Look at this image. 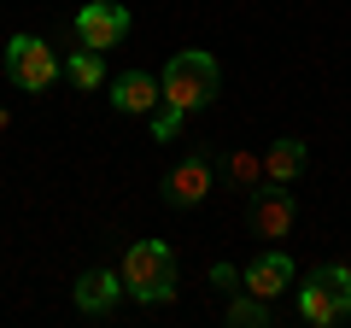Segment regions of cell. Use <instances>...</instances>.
<instances>
[{
  "label": "cell",
  "mask_w": 351,
  "mask_h": 328,
  "mask_svg": "<svg viewBox=\"0 0 351 328\" xmlns=\"http://www.w3.org/2000/svg\"><path fill=\"white\" fill-rule=\"evenodd\" d=\"M158 89H164V106H176V112H205V106L217 100V89H223V71H217L211 53L188 47V53H176V59L164 65Z\"/></svg>",
  "instance_id": "cell-1"
},
{
  "label": "cell",
  "mask_w": 351,
  "mask_h": 328,
  "mask_svg": "<svg viewBox=\"0 0 351 328\" xmlns=\"http://www.w3.org/2000/svg\"><path fill=\"white\" fill-rule=\"evenodd\" d=\"M123 293L141 305H164L176 299V253L164 240H135L123 258Z\"/></svg>",
  "instance_id": "cell-2"
},
{
  "label": "cell",
  "mask_w": 351,
  "mask_h": 328,
  "mask_svg": "<svg viewBox=\"0 0 351 328\" xmlns=\"http://www.w3.org/2000/svg\"><path fill=\"white\" fill-rule=\"evenodd\" d=\"M299 316L316 328H334L351 316V270L346 264H322L311 270V281L299 288Z\"/></svg>",
  "instance_id": "cell-3"
},
{
  "label": "cell",
  "mask_w": 351,
  "mask_h": 328,
  "mask_svg": "<svg viewBox=\"0 0 351 328\" xmlns=\"http://www.w3.org/2000/svg\"><path fill=\"white\" fill-rule=\"evenodd\" d=\"M6 76H12V89L41 94V89H53V76H59V53H53L47 41H36V36H12L6 41Z\"/></svg>",
  "instance_id": "cell-4"
},
{
  "label": "cell",
  "mask_w": 351,
  "mask_h": 328,
  "mask_svg": "<svg viewBox=\"0 0 351 328\" xmlns=\"http://www.w3.org/2000/svg\"><path fill=\"white\" fill-rule=\"evenodd\" d=\"M293 217H299V205H293L287 182H258L252 188V205H246V229L258 240H281L293 229Z\"/></svg>",
  "instance_id": "cell-5"
},
{
  "label": "cell",
  "mask_w": 351,
  "mask_h": 328,
  "mask_svg": "<svg viewBox=\"0 0 351 328\" xmlns=\"http://www.w3.org/2000/svg\"><path fill=\"white\" fill-rule=\"evenodd\" d=\"M211 188H217V164H211V152H188V159H182L170 176L158 182L164 205H182V211H193V205H199Z\"/></svg>",
  "instance_id": "cell-6"
},
{
  "label": "cell",
  "mask_w": 351,
  "mask_h": 328,
  "mask_svg": "<svg viewBox=\"0 0 351 328\" xmlns=\"http://www.w3.org/2000/svg\"><path fill=\"white\" fill-rule=\"evenodd\" d=\"M76 36H82V47L112 53L117 41L129 36V6H117V0H94V6H82V12H76Z\"/></svg>",
  "instance_id": "cell-7"
},
{
  "label": "cell",
  "mask_w": 351,
  "mask_h": 328,
  "mask_svg": "<svg viewBox=\"0 0 351 328\" xmlns=\"http://www.w3.org/2000/svg\"><path fill=\"white\" fill-rule=\"evenodd\" d=\"M112 106L123 117H152V106H164V89H158V76L152 71H123L112 82Z\"/></svg>",
  "instance_id": "cell-8"
},
{
  "label": "cell",
  "mask_w": 351,
  "mask_h": 328,
  "mask_svg": "<svg viewBox=\"0 0 351 328\" xmlns=\"http://www.w3.org/2000/svg\"><path fill=\"white\" fill-rule=\"evenodd\" d=\"M123 299V270H88L76 281V311L82 316H112Z\"/></svg>",
  "instance_id": "cell-9"
},
{
  "label": "cell",
  "mask_w": 351,
  "mask_h": 328,
  "mask_svg": "<svg viewBox=\"0 0 351 328\" xmlns=\"http://www.w3.org/2000/svg\"><path fill=\"white\" fill-rule=\"evenodd\" d=\"M240 288L276 305V293H287V288H293V258H281V253H263V258H252V264L240 270Z\"/></svg>",
  "instance_id": "cell-10"
},
{
  "label": "cell",
  "mask_w": 351,
  "mask_h": 328,
  "mask_svg": "<svg viewBox=\"0 0 351 328\" xmlns=\"http://www.w3.org/2000/svg\"><path fill=\"white\" fill-rule=\"evenodd\" d=\"M304 170V141L299 135H281L276 147L263 152V182H299Z\"/></svg>",
  "instance_id": "cell-11"
},
{
  "label": "cell",
  "mask_w": 351,
  "mask_h": 328,
  "mask_svg": "<svg viewBox=\"0 0 351 328\" xmlns=\"http://www.w3.org/2000/svg\"><path fill=\"white\" fill-rule=\"evenodd\" d=\"M269 316H276V305L269 299H258V293H228V323L234 328H269Z\"/></svg>",
  "instance_id": "cell-12"
},
{
  "label": "cell",
  "mask_w": 351,
  "mask_h": 328,
  "mask_svg": "<svg viewBox=\"0 0 351 328\" xmlns=\"http://www.w3.org/2000/svg\"><path fill=\"white\" fill-rule=\"evenodd\" d=\"M64 76L88 94V89H100V82H106V59H100L94 47H88V53H71V59H64Z\"/></svg>",
  "instance_id": "cell-13"
},
{
  "label": "cell",
  "mask_w": 351,
  "mask_h": 328,
  "mask_svg": "<svg viewBox=\"0 0 351 328\" xmlns=\"http://www.w3.org/2000/svg\"><path fill=\"white\" fill-rule=\"evenodd\" d=\"M223 176L234 182V188H258V182H263V159H258V152H228Z\"/></svg>",
  "instance_id": "cell-14"
},
{
  "label": "cell",
  "mask_w": 351,
  "mask_h": 328,
  "mask_svg": "<svg viewBox=\"0 0 351 328\" xmlns=\"http://www.w3.org/2000/svg\"><path fill=\"white\" fill-rule=\"evenodd\" d=\"M182 117H188V112H176V106H152L147 129H152L158 141H176V135H182Z\"/></svg>",
  "instance_id": "cell-15"
},
{
  "label": "cell",
  "mask_w": 351,
  "mask_h": 328,
  "mask_svg": "<svg viewBox=\"0 0 351 328\" xmlns=\"http://www.w3.org/2000/svg\"><path fill=\"white\" fill-rule=\"evenodd\" d=\"M211 288L217 293H240V270L234 264H211Z\"/></svg>",
  "instance_id": "cell-16"
},
{
  "label": "cell",
  "mask_w": 351,
  "mask_h": 328,
  "mask_svg": "<svg viewBox=\"0 0 351 328\" xmlns=\"http://www.w3.org/2000/svg\"><path fill=\"white\" fill-rule=\"evenodd\" d=\"M6 124H12V112H6V106H0V129H6Z\"/></svg>",
  "instance_id": "cell-17"
}]
</instances>
